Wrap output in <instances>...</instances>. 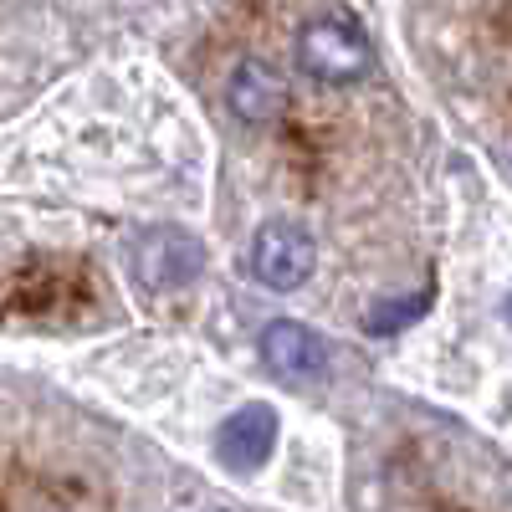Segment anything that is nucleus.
<instances>
[{"label":"nucleus","instance_id":"obj_1","mask_svg":"<svg viewBox=\"0 0 512 512\" xmlns=\"http://www.w3.org/2000/svg\"><path fill=\"white\" fill-rule=\"evenodd\" d=\"M297 72L323 82V88H349V82L369 77L374 47L369 36L344 21V16H313L308 26H297Z\"/></svg>","mask_w":512,"mask_h":512},{"label":"nucleus","instance_id":"obj_2","mask_svg":"<svg viewBox=\"0 0 512 512\" xmlns=\"http://www.w3.org/2000/svg\"><path fill=\"white\" fill-rule=\"evenodd\" d=\"M128 272H134V282L149 287V292L190 287L205 272V241L195 231H185V226H149V231L134 236Z\"/></svg>","mask_w":512,"mask_h":512},{"label":"nucleus","instance_id":"obj_3","mask_svg":"<svg viewBox=\"0 0 512 512\" xmlns=\"http://www.w3.org/2000/svg\"><path fill=\"white\" fill-rule=\"evenodd\" d=\"M318 267V241L297 221H267L251 236V272L272 292H297Z\"/></svg>","mask_w":512,"mask_h":512},{"label":"nucleus","instance_id":"obj_4","mask_svg":"<svg viewBox=\"0 0 512 512\" xmlns=\"http://www.w3.org/2000/svg\"><path fill=\"white\" fill-rule=\"evenodd\" d=\"M277 446V410L267 400H256V405H241L221 420V431H216V456L226 472L236 477H251V472H262L267 456Z\"/></svg>","mask_w":512,"mask_h":512},{"label":"nucleus","instance_id":"obj_5","mask_svg":"<svg viewBox=\"0 0 512 512\" xmlns=\"http://www.w3.org/2000/svg\"><path fill=\"white\" fill-rule=\"evenodd\" d=\"M262 359L277 379H318L328 369V338L297 318H272L262 328Z\"/></svg>","mask_w":512,"mask_h":512},{"label":"nucleus","instance_id":"obj_6","mask_svg":"<svg viewBox=\"0 0 512 512\" xmlns=\"http://www.w3.org/2000/svg\"><path fill=\"white\" fill-rule=\"evenodd\" d=\"M226 103H231V113L241 123H256V128L277 123L287 113V77L272 62H262V57H246L226 77Z\"/></svg>","mask_w":512,"mask_h":512},{"label":"nucleus","instance_id":"obj_7","mask_svg":"<svg viewBox=\"0 0 512 512\" xmlns=\"http://www.w3.org/2000/svg\"><path fill=\"white\" fill-rule=\"evenodd\" d=\"M425 308H431V292H415V297H400V303H379V308H369V318H364V328L374 333V338H384V333H400L405 323H415Z\"/></svg>","mask_w":512,"mask_h":512},{"label":"nucleus","instance_id":"obj_8","mask_svg":"<svg viewBox=\"0 0 512 512\" xmlns=\"http://www.w3.org/2000/svg\"><path fill=\"white\" fill-rule=\"evenodd\" d=\"M502 313H507V323H512V297H507V303H502Z\"/></svg>","mask_w":512,"mask_h":512}]
</instances>
